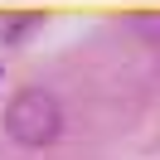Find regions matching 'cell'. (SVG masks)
I'll use <instances>...</instances> for the list:
<instances>
[{
	"label": "cell",
	"mask_w": 160,
	"mask_h": 160,
	"mask_svg": "<svg viewBox=\"0 0 160 160\" xmlns=\"http://www.w3.org/2000/svg\"><path fill=\"white\" fill-rule=\"evenodd\" d=\"M150 34H155V39H160V20H150Z\"/></svg>",
	"instance_id": "obj_3"
},
{
	"label": "cell",
	"mask_w": 160,
	"mask_h": 160,
	"mask_svg": "<svg viewBox=\"0 0 160 160\" xmlns=\"http://www.w3.org/2000/svg\"><path fill=\"white\" fill-rule=\"evenodd\" d=\"M39 29H44V15L39 10H5V15H0V44H5V49L29 44Z\"/></svg>",
	"instance_id": "obj_2"
},
{
	"label": "cell",
	"mask_w": 160,
	"mask_h": 160,
	"mask_svg": "<svg viewBox=\"0 0 160 160\" xmlns=\"http://www.w3.org/2000/svg\"><path fill=\"white\" fill-rule=\"evenodd\" d=\"M0 126L20 150H49L63 136V102L53 88H20L0 112Z\"/></svg>",
	"instance_id": "obj_1"
}]
</instances>
